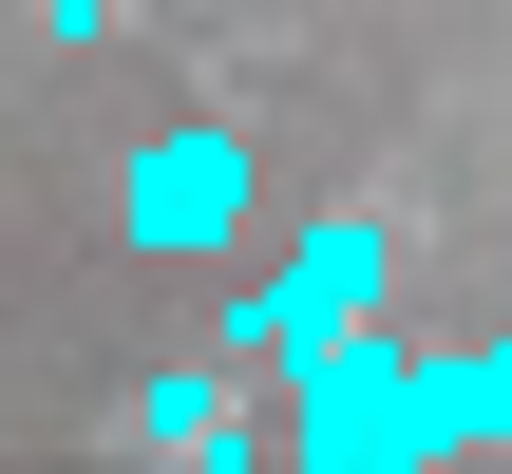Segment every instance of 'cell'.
I'll use <instances>...</instances> for the list:
<instances>
[{
	"label": "cell",
	"instance_id": "cell-1",
	"mask_svg": "<svg viewBox=\"0 0 512 474\" xmlns=\"http://www.w3.org/2000/svg\"><path fill=\"white\" fill-rule=\"evenodd\" d=\"M285 456H304V474H399V456H418V380H399L380 304L323 323V342H285Z\"/></svg>",
	"mask_w": 512,
	"mask_h": 474
},
{
	"label": "cell",
	"instance_id": "cell-2",
	"mask_svg": "<svg viewBox=\"0 0 512 474\" xmlns=\"http://www.w3.org/2000/svg\"><path fill=\"white\" fill-rule=\"evenodd\" d=\"M247 209H266L247 133H152V152H133V190H114V228H133L152 266H209V247H247Z\"/></svg>",
	"mask_w": 512,
	"mask_h": 474
},
{
	"label": "cell",
	"instance_id": "cell-3",
	"mask_svg": "<svg viewBox=\"0 0 512 474\" xmlns=\"http://www.w3.org/2000/svg\"><path fill=\"white\" fill-rule=\"evenodd\" d=\"M361 304H380V228H361V209H323V228L228 304V342H247V361H285V342H323V323H361Z\"/></svg>",
	"mask_w": 512,
	"mask_h": 474
},
{
	"label": "cell",
	"instance_id": "cell-4",
	"mask_svg": "<svg viewBox=\"0 0 512 474\" xmlns=\"http://www.w3.org/2000/svg\"><path fill=\"white\" fill-rule=\"evenodd\" d=\"M133 418H152V437H171V456H190V437H209V456H228V437H247V418H228V399H209V380H152V399H133Z\"/></svg>",
	"mask_w": 512,
	"mask_h": 474
}]
</instances>
